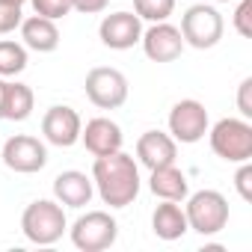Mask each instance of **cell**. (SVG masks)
Segmentation results:
<instances>
[{
	"label": "cell",
	"mask_w": 252,
	"mask_h": 252,
	"mask_svg": "<svg viewBox=\"0 0 252 252\" xmlns=\"http://www.w3.org/2000/svg\"><path fill=\"white\" fill-rule=\"evenodd\" d=\"M234 187H237L243 202H252V166H249V160H243L240 169L234 172Z\"/></svg>",
	"instance_id": "obj_25"
},
{
	"label": "cell",
	"mask_w": 252,
	"mask_h": 252,
	"mask_svg": "<svg viewBox=\"0 0 252 252\" xmlns=\"http://www.w3.org/2000/svg\"><path fill=\"white\" fill-rule=\"evenodd\" d=\"M36 15L42 18H51V21H60L71 12V0H30Z\"/></svg>",
	"instance_id": "obj_22"
},
{
	"label": "cell",
	"mask_w": 252,
	"mask_h": 252,
	"mask_svg": "<svg viewBox=\"0 0 252 252\" xmlns=\"http://www.w3.org/2000/svg\"><path fill=\"white\" fill-rule=\"evenodd\" d=\"M80 131H83L80 113L68 104H54L42 116V134L57 149H71L74 143H80Z\"/></svg>",
	"instance_id": "obj_10"
},
{
	"label": "cell",
	"mask_w": 252,
	"mask_h": 252,
	"mask_svg": "<svg viewBox=\"0 0 252 252\" xmlns=\"http://www.w3.org/2000/svg\"><path fill=\"white\" fill-rule=\"evenodd\" d=\"M211 149L225 163H243L252 158V125L249 119H220L214 128H208Z\"/></svg>",
	"instance_id": "obj_3"
},
{
	"label": "cell",
	"mask_w": 252,
	"mask_h": 252,
	"mask_svg": "<svg viewBox=\"0 0 252 252\" xmlns=\"http://www.w3.org/2000/svg\"><path fill=\"white\" fill-rule=\"evenodd\" d=\"M86 98L98 107V110H119L125 101H128V77H125L119 68L110 65H98L86 74Z\"/></svg>",
	"instance_id": "obj_7"
},
{
	"label": "cell",
	"mask_w": 252,
	"mask_h": 252,
	"mask_svg": "<svg viewBox=\"0 0 252 252\" xmlns=\"http://www.w3.org/2000/svg\"><path fill=\"white\" fill-rule=\"evenodd\" d=\"M178 158V143L163 134V131H146L140 140H137V160L152 172L158 166H169L175 163Z\"/></svg>",
	"instance_id": "obj_14"
},
{
	"label": "cell",
	"mask_w": 252,
	"mask_h": 252,
	"mask_svg": "<svg viewBox=\"0 0 252 252\" xmlns=\"http://www.w3.org/2000/svg\"><path fill=\"white\" fill-rule=\"evenodd\" d=\"M184 214H187V225L202 237H211L228 225V202L220 190H199L187 196Z\"/></svg>",
	"instance_id": "obj_4"
},
{
	"label": "cell",
	"mask_w": 252,
	"mask_h": 252,
	"mask_svg": "<svg viewBox=\"0 0 252 252\" xmlns=\"http://www.w3.org/2000/svg\"><path fill=\"white\" fill-rule=\"evenodd\" d=\"M92 184L104 205L110 208H128L140 196V169L131 155L122 149L113 155H101L92 163Z\"/></svg>",
	"instance_id": "obj_1"
},
{
	"label": "cell",
	"mask_w": 252,
	"mask_h": 252,
	"mask_svg": "<svg viewBox=\"0 0 252 252\" xmlns=\"http://www.w3.org/2000/svg\"><path fill=\"white\" fill-rule=\"evenodd\" d=\"M92 193H95V184L86 172L80 169H65L54 178V199L65 208H83L92 202Z\"/></svg>",
	"instance_id": "obj_15"
},
{
	"label": "cell",
	"mask_w": 252,
	"mask_h": 252,
	"mask_svg": "<svg viewBox=\"0 0 252 252\" xmlns=\"http://www.w3.org/2000/svg\"><path fill=\"white\" fill-rule=\"evenodd\" d=\"M143 51L152 63H175L184 51V39L181 30L172 27L169 21H158L149 30H143Z\"/></svg>",
	"instance_id": "obj_12"
},
{
	"label": "cell",
	"mask_w": 252,
	"mask_h": 252,
	"mask_svg": "<svg viewBox=\"0 0 252 252\" xmlns=\"http://www.w3.org/2000/svg\"><path fill=\"white\" fill-rule=\"evenodd\" d=\"M152 228H155V234H158L160 240H178V237H184V234L190 231L184 208H181L178 202H166V199H163V205L155 208V214H152Z\"/></svg>",
	"instance_id": "obj_18"
},
{
	"label": "cell",
	"mask_w": 252,
	"mask_h": 252,
	"mask_svg": "<svg viewBox=\"0 0 252 252\" xmlns=\"http://www.w3.org/2000/svg\"><path fill=\"white\" fill-rule=\"evenodd\" d=\"M21 231L36 246H51L68 231L65 211L57 199H36L21 214Z\"/></svg>",
	"instance_id": "obj_2"
},
{
	"label": "cell",
	"mask_w": 252,
	"mask_h": 252,
	"mask_svg": "<svg viewBox=\"0 0 252 252\" xmlns=\"http://www.w3.org/2000/svg\"><path fill=\"white\" fill-rule=\"evenodd\" d=\"M134 12L140 15V21H169V15L175 12V0H134Z\"/></svg>",
	"instance_id": "obj_21"
},
{
	"label": "cell",
	"mask_w": 252,
	"mask_h": 252,
	"mask_svg": "<svg viewBox=\"0 0 252 252\" xmlns=\"http://www.w3.org/2000/svg\"><path fill=\"white\" fill-rule=\"evenodd\" d=\"M107 3L110 0H71V9H77L83 15H98V12L107 9Z\"/></svg>",
	"instance_id": "obj_27"
},
{
	"label": "cell",
	"mask_w": 252,
	"mask_h": 252,
	"mask_svg": "<svg viewBox=\"0 0 252 252\" xmlns=\"http://www.w3.org/2000/svg\"><path fill=\"white\" fill-rule=\"evenodd\" d=\"M149 190L158 196V199H166V202H184L190 196V184H187V175L169 163V166H158L152 169V178H149Z\"/></svg>",
	"instance_id": "obj_17"
},
{
	"label": "cell",
	"mask_w": 252,
	"mask_h": 252,
	"mask_svg": "<svg viewBox=\"0 0 252 252\" xmlns=\"http://www.w3.org/2000/svg\"><path fill=\"white\" fill-rule=\"evenodd\" d=\"M80 140H83V146H86V152L92 158H101V155L119 152L122 143H125V134H122V128H119L113 119L98 116V119H89L86 122V128L80 131Z\"/></svg>",
	"instance_id": "obj_13"
},
{
	"label": "cell",
	"mask_w": 252,
	"mask_h": 252,
	"mask_svg": "<svg viewBox=\"0 0 252 252\" xmlns=\"http://www.w3.org/2000/svg\"><path fill=\"white\" fill-rule=\"evenodd\" d=\"M21 39H24V48L36 51V54H51V51L60 48L57 21L42 18V15H30V18L21 21Z\"/></svg>",
	"instance_id": "obj_16"
},
{
	"label": "cell",
	"mask_w": 252,
	"mask_h": 252,
	"mask_svg": "<svg viewBox=\"0 0 252 252\" xmlns=\"http://www.w3.org/2000/svg\"><path fill=\"white\" fill-rule=\"evenodd\" d=\"M0 3H9V6H24L27 0H0Z\"/></svg>",
	"instance_id": "obj_29"
},
{
	"label": "cell",
	"mask_w": 252,
	"mask_h": 252,
	"mask_svg": "<svg viewBox=\"0 0 252 252\" xmlns=\"http://www.w3.org/2000/svg\"><path fill=\"white\" fill-rule=\"evenodd\" d=\"M68 234L80 252H101V249H110L116 243L119 222L107 211H86L71 222Z\"/></svg>",
	"instance_id": "obj_6"
},
{
	"label": "cell",
	"mask_w": 252,
	"mask_h": 252,
	"mask_svg": "<svg viewBox=\"0 0 252 252\" xmlns=\"http://www.w3.org/2000/svg\"><path fill=\"white\" fill-rule=\"evenodd\" d=\"M231 21H234V30L243 39H252V0H240Z\"/></svg>",
	"instance_id": "obj_23"
},
{
	"label": "cell",
	"mask_w": 252,
	"mask_h": 252,
	"mask_svg": "<svg viewBox=\"0 0 252 252\" xmlns=\"http://www.w3.org/2000/svg\"><path fill=\"white\" fill-rule=\"evenodd\" d=\"M178 30H181L184 45H190V48H196V51H208V48L220 45L222 30H225V21H222V15H220L214 6L196 3V6H190V9L181 15V27H178Z\"/></svg>",
	"instance_id": "obj_5"
},
{
	"label": "cell",
	"mask_w": 252,
	"mask_h": 252,
	"mask_svg": "<svg viewBox=\"0 0 252 252\" xmlns=\"http://www.w3.org/2000/svg\"><path fill=\"white\" fill-rule=\"evenodd\" d=\"M3 92H6V80L0 77V119H3Z\"/></svg>",
	"instance_id": "obj_28"
},
{
	"label": "cell",
	"mask_w": 252,
	"mask_h": 252,
	"mask_svg": "<svg viewBox=\"0 0 252 252\" xmlns=\"http://www.w3.org/2000/svg\"><path fill=\"white\" fill-rule=\"evenodd\" d=\"M24 15H21V6H9V3H0V36L12 33L15 27H21Z\"/></svg>",
	"instance_id": "obj_24"
},
{
	"label": "cell",
	"mask_w": 252,
	"mask_h": 252,
	"mask_svg": "<svg viewBox=\"0 0 252 252\" xmlns=\"http://www.w3.org/2000/svg\"><path fill=\"white\" fill-rule=\"evenodd\" d=\"M36 107V95L27 83H9L6 80V92H3V119L9 122H24L30 119Z\"/></svg>",
	"instance_id": "obj_19"
},
{
	"label": "cell",
	"mask_w": 252,
	"mask_h": 252,
	"mask_svg": "<svg viewBox=\"0 0 252 252\" xmlns=\"http://www.w3.org/2000/svg\"><path fill=\"white\" fill-rule=\"evenodd\" d=\"M217 3H231V0H217Z\"/></svg>",
	"instance_id": "obj_30"
},
{
	"label": "cell",
	"mask_w": 252,
	"mask_h": 252,
	"mask_svg": "<svg viewBox=\"0 0 252 252\" xmlns=\"http://www.w3.org/2000/svg\"><path fill=\"white\" fill-rule=\"evenodd\" d=\"M101 45L110 51H128L143 39V21L137 12H110L98 24Z\"/></svg>",
	"instance_id": "obj_11"
},
{
	"label": "cell",
	"mask_w": 252,
	"mask_h": 252,
	"mask_svg": "<svg viewBox=\"0 0 252 252\" xmlns=\"http://www.w3.org/2000/svg\"><path fill=\"white\" fill-rule=\"evenodd\" d=\"M27 68V48L12 39H0V77H15Z\"/></svg>",
	"instance_id": "obj_20"
},
{
	"label": "cell",
	"mask_w": 252,
	"mask_h": 252,
	"mask_svg": "<svg viewBox=\"0 0 252 252\" xmlns=\"http://www.w3.org/2000/svg\"><path fill=\"white\" fill-rule=\"evenodd\" d=\"M249 92H252V77H243L240 86H237V110L243 119H252V101H249Z\"/></svg>",
	"instance_id": "obj_26"
},
{
	"label": "cell",
	"mask_w": 252,
	"mask_h": 252,
	"mask_svg": "<svg viewBox=\"0 0 252 252\" xmlns=\"http://www.w3.org/2000/svg\"><path fill=\"white\" fill-rule=\"evenodd\" d=\"M0 158H3L6 169L12 172H21V175H33V172H42L45 163H48V149L42 140L30 137V134H15L3 143L0 149Z\"/></svg>",
	"instance_id": "obj_9"
},
{
	"label": "cell",
	"mask_w": 252,
	"mask_h": 252,
	"mask_svg": "<svg viewBox=\"0 0 252 252\" xmlns=\"http://www.w3.org/2000/svg\"><path fill=\"white\" fill-rule=\"evenodd\" d=\"M211 128V119H208V110L202 101L196 98H181L172 110H169V137L175 143H184V146H193L199 143Z\"/></svg>",
	"instance_id": "obj_8"
}]
</instances>
